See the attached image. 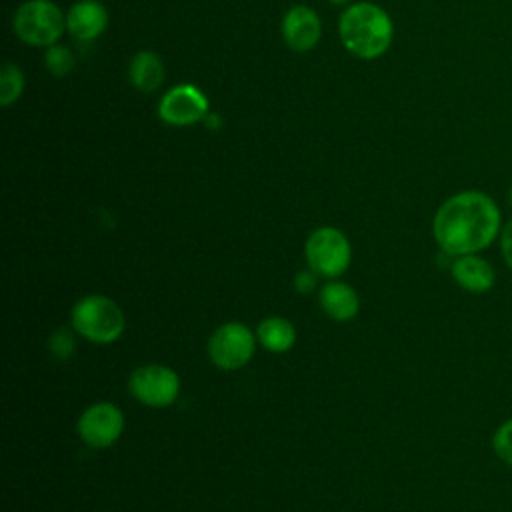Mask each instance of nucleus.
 I'll return each instance as SVG.
<instances>
[{
	"mask_svg": "<svg viewBox=\"0 0 512 512\" xmlns=\"http://www.w3.org/2000/svg\"><path fill=\"white\" fill-rule=\"evenodd\" d=\"M128 80L140 92H154L164 82L162 58L152 50H140L128 64Z\"/></svg>",
	"mask_w": 512,
	"mask_h": 512,
	"instance_id": "obj_14",
	"label": "nucleus"
},
{
	"mask_svg": "<svg viewBox=\"0 0 512 512\" xmlns=\"http://www.w3.org/2000/svg\"><path fill=\"white\" fill-rule=\"evenodd\" d=\"M48 348H50V352H52L56 358L68 360V358L72 356L74 348H76V342H74L72 332H70L68 328H64V326H58V328L50 334V338H48Z\"/></svg>",
	"mask_w": 512,
	"mask_h": 512,
	"instance_id": "obj_19",
	"label": "nucleus"
},
{
	"mask_svg": "<svg viewBox=\"0 0 512 512\" xmlns=\"http://www.w3.org/2000/svg\"><path fill=\"white\" fill-rule=\"evenodd\" d=\"M72 328L94 344L116 342L126 328L122 308L104 294L82 296L72 308Z\"/></svg>",
	"mask_w": 512,
	"mask_h": 512,
	"instance_id": "obj_3",
	"label": "nucleus"
},
{
	"mask_svg": "<svg viewBox=\"0 0 512 512\" xmlns=\"http://www.w3.org/2000/svg\"><path fill=\"white\" fill-rule=\"evenodd\" d=\"M44 64H46V70L50 74L66 76V74L72 72V68L76 64V58H74V54L66 46L52 44L44 52Z\"/></svg>",
	"mask_w": 512,
	"mask_h": 512,
	"instance_id": "obj_17",
	"label": "nucleus"
},
{
	"mask_svg": "<svg viewBox=\"0 0 512 512\" xmlns=\"http://www.w3.org/2000/svg\"><path fill=\"white\" fill-rule=\"evenodd\" d=\"M508 202H510V206H512V184H510V188H508Z\"/></svg>",
	"mask_w": 512,
	"mask_h": 512,
	"instance_id": "obj_23",
	"label": "nucleus"
},
{
	"mask_svg": "<svg viewBox=\"0 0 512 512\" xmlns=\"http://www.w3.org/2000/svg\"><path fill=\"white\" fill-rule=\"evenodd\" d=\"M318 302L324 314L336 322L352 320L360 310V300L356 290L340 280L326 282L318 292Z\"/></svg>",
	"mask_w": 512,
	"mask_h": 512,
	"instance_id": "obj_13",
	"label": "nucleus"
},
{
	"mask_svg": "<svg viewBox=\"0 0 512 512\" xmlns=\"http://www.w3.org/2000/svg\"><path fill=\"white\" fill-rule=\"evenodd\" d=\"M490 444L496 458L512 468V416L496 426Z\"/></svg>",
	"mask_w": 512,
	"mask_h": 512,
	"instance_id": "obj_18",
	"label": "nucleus"
},
{
	"mask_svg": "<svg viewBox=\"0 0 512 512\" xmlns=\"http://www.w3.org/2000/svg\"><path fill=\"white\" fill-rule=\"evenodd\" d=\"M294 288L298 294H312L318 288V274L314 270H300L294 276Z\"/></svg>",
	"mask_w": 512,
	"mask_h": 512,
	"instance_id": "obj_21",
	"label": "nucleus"
},
{
	"mask_svg": "<svg viewBox=\"0 0 512 512\" xmlns=\"http://www.w3.org/2000/svg\"><path fill=\"white\" fill-rule=\"evenodd\" d=\"M258 344L274 354L288 352L296 342V328L282 316H268L256 328Z\"/></svg>",
	"mask_w": 512,
	"mask_h": 512,
	"instance_id": "obj_15",
	"label": "nucleus"
},
{
	"mask_svg": "<svg viewBox=\"0 0 512 512\" xmlns=\"http://www.w3.org/2000/svg\"><path fill=\"white\" fill-rule=\"evenodd\" d=\"M132 396L150 408L170 406L180 394L178 374L164 364L138 366L128 380Z\"/></svg>",
	"mask_w": 512,
	"mask_h": 512,
	"instance_id": "obj_7",
	"label": "nucleus"
},
{
	"mask_svg": "<svg viewBox=\"0 0 512 512\" xmlns=\"http://www.w3.org/2000/svg\"><path fill=\"white\" fill-rule=\"evenodd\" d=\"M284 44L294 52H310L322 36V22L314 8L298 4L286 10L280 24Z\"/></svg>",
	"mask_w": 512,
	"mask_h": 512,
	"instance_id": "obj_10",
	"label": "nucleus"
},
{
	"mask_svg": "<svg viewBox=\"0 0 512 512\" xmlns=\"http://www.w3.org/2000/svg\"><path fill=\"white\" fill-rule=\"evenodd\" d=\"M108 26V10L98 0H76L66 12V30L80 42L102 36Z\"/></svg>",
	"mask_w": 512,
	"mask_h": 512,
	"instance_id": "obj_11",
	"label": "nucleus"
},
{
	"mask_svg": "<svg viewBox=\"0 0 512 512\" xmlns=\"http://www.w3.org/2000/svg\"><path fill=\"white\" fill-rule=\"evenodd\" d=\"M342 46L356 58L374 60L388 52L394 40L390 14L372 2H354L346 6L338 20Z\"/></svg>",
	"mask_w": 512,
	"mask_h": 512,
	"instance_id": "obj_2",
	"label": "nucleus"
},
{
	"mask_svg": "<svg viewBox=\"0 0 512 512\" xmlns=\"http://www.w3.org/2000/svg\"><path fill=\"white\" fill-rule=\"evenodd\" d=\"M12 30L24 44L48 48L62 38L66 14L52 0H26L14 12Z\"/></svg>",
	"mask_w": 512,
	"mask_h": 512,
	"instance_id": "obj_4",
	"label": "nucleus"
},
{
	"mask_svg": "<svg viewBox=\"0 0 512 512\" xmlns=\"http://www.w3.org/2000/svg\"><path fill=\"white\" fill-rule=\"evenodd\" d=\"M498 240H500V256L504 264L512 270V218L504 222Z\"/></svg>",
	"mask_w": 512,
	"mask_h": 512,
	"instance_id": "obj_20",
	"label": "nucleus"
},
{
	"mask_svg": "<svg viewBox=\"0 0 512 512\" xmlns=\"http://www.w3.org/2000/svg\"><path fill=\"white\" fill-rule=\"evenodd\" d=\"M256 340V334L246 324L224 322L208 340V356L220 370H238L252 360Z\"/></svg>",
	"mask_w": 512,
	"mask_h": 512,
	"instance_id": "obj_6",
	"label": "nucleus"
},
{
	"mask_svg": "<svg viewBox=\"0 0 512 512\" xmlns=\"http://www.w3.org/2000/svg\"><path fill=\"white\" fill-rule=\"evenodd\" d=\"M450 274L454 282L464 292H470V294H484L492 290L496 284L494 266L480 254L456 256L450 264Z\"/></svg>",
	"mask_w": 512,
	"mask_h": 512,
	"instance_id": "obj_12",
	"label": "nucleus"
},
{
	"mask_svg": "<svg viewBox=\"0 0 512 512\" xmlns=\"http://www.w3.org/2000/svg\"><path fill=\"white\" fill-rule=\"evenodd\" d=\"M330 4H336V6H342V4H348L350 0H328Z\"/></svg>",
	"mask_w": 512,
	"mask_h": 512,
	"instance_id": "obj_22",
	"label": "nucleus"
},
{
	"mask_svg": "<svg viewBox=\"0 0 512 512\" xmlns=\"http://www.w3.org/2000/svg\"><path fill=\"white\" fill-rule=\"evenodd\" d=\"M24 86H26V78L20 66L14 62H4L0 70V104L8 108L14 102H18L24 92Z\"/></svg>",
	"mask_w": 512,
	"mask_h": 512,
	"instance_id": "obj_16",
	"label": "nucleus"
},
{
	"mask_svg": "<svg viewBox=\"0 0 512 512\" xmlns=\"http://www.w3.org/2000/svg\"><path fill=\"white\" fill-rule=\"evenodd\" d=\"M496 200L482 190H460L448 196L432 218V236L446 256L480 254L502 230Z\"/></svg>",
	"mask_w": 512,
	"mask_h": 512,
	"instance_id": "obj_1",
	"label": "nucleus"
},
{
	"mask_svg": "<svg viewBox=\"0 0 512 512\" xmlns=\"http://www.w3.org/2000/svg\"><path fill=\"white\" fill-rule=\"evenodd\" d=\"M304 256L318 276L338 278L352 260V248L342 230L334 226H320L310 232L304 244Z\"/></svg>",
	"mask_w": 512,
	"mask_h": 512,
	"instance_id": "obj_5",
	"label": "nucleus"
},
{
	"mask_svg": "<svg viewBox=\"0 0 512 512\" xmlns=\"http://www.w3.org/2000/svg\"><path fill=\"white\" fill-rule=\"evenodd\" d=\"M210 102L194 84L172 86L158 102V118L170 126H190L208 116Z\"/></svg>",
	"mask_w": 512,
	"mask_h": 512,
	"instance_id": "obj_9",
	"label": "nucleus"
},
{
	"mask_svg": "<svg viewBox=\"0 0 512 512\" xmlns=\"http://www.w3.org/2000/svg\"><path fill=\"white\" fill-rule=\"evenodd\" d=\"M76 430L90 448H108L124 432V414L112 402H94L80 414Z\"/></svg>",
	"mask_w": 512,
	"mask_h": 512,
	"instance_id": "obj_8",
	"label": "nucleus"
}]
</instances>
